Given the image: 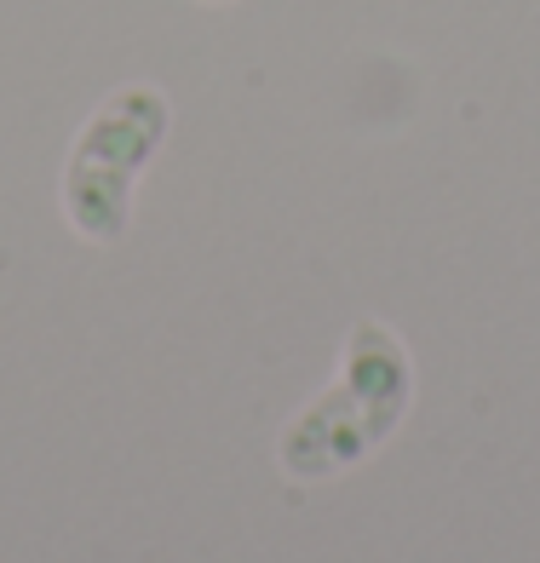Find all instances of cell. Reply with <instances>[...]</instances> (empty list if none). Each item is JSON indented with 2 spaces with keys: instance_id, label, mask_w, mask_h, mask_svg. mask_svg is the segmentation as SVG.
Listing matches in <instances>:
<instances>
[{
  "instance_id": "cell-3",
  "label": "cell",
  "mask_w": 540,
  "mask_h": 563,
  "mask_svg": "<svg viewBox=\"0 0 540 563\" xmlns=\"http://www.w3.org/2000/svg\"><path fill=\"white\" fill-rule=\"evenodd\" d=\"M208 7H224V0H208Z\"/></svg>"
},
{
  "instance_id": "cell-2",
  "label": "cell",
  "mask_w": 540,
  "mask_h": 563,
  "mask_svg": "<svg viewBox=\"0 0 540 563\" xmlns=\"http://www.w3.org/2000/svg\"><path fill=\"white\" fill-rule=\"evenodd\" d=\"M173 104L162 87L133 81L115 87L104 104L87 115V126L69 144L64 162V219L81 242H121L133 224V190L144 167L156 162V150L167 144Z\"/></svg>"
},
{
  "instance_id": "cell-1",
  "label": "cell",
  "mask_w": 540,
  "mask_h": 563,
  "mask_svg": "<svg viewBox=\"0 0 540 563\" xmlns=\"http://www.w3.org/2000/svg\"><path fill=\"white\" fill-rule=\"evenodd\" d=\"M415 363L385 322H356L340 374L322 397H311L276 438V466L294 483H322L368 460L408 415Z\"/></svg>"
}]
</instances>
